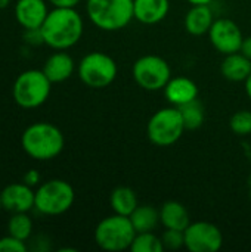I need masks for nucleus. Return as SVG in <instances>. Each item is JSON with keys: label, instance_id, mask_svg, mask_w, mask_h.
<instances>
[{"label": "nucleus", "instance_id": "1", "mask_svg": "<svg viewBox=\"0 0 251 252\" xmlns=\"http://www.w3.org/2000/svg\"><path fill=\"white\" fill-rule=\"evenodd\" d=\"M43 41L55 50L75 46L84 32V22L75 7H53L40 27Z\"/></svg>", "mask_w": 251, "mask_h": 252}, {"label": "nucleus", "instance_id": "2", "mask_svg": "<svg viewBox=\"0 0 251 252\" xmlns=\"http://www.w3.org/2000/svg\"><path fill=\"white\" fill-rule=\"evenodd\" d=\"M21 145L24 152L33 159L50 161L64 151L65 137L55 124L38 121L24 130Z\"/></svg>", "mask_w": 251, "mask_h": 252}, {"label": "nucleus", "instance_id": "3", "mask_svg": "<svg viewBox=\"0 0 251 252\" xmlns=\"http://www.w3.org/2000/svg\"><path fill=\"white\" fill-rule=\"evenodd\" d=\"M86 13L90 22L108 32L126 28L133 15V0H87Z\"/></svg>", "mask_w": 251, "mask_h": 252}, {"label": "nucleus", "instance_id": "4", "mask_svg": "<svg viewBox=\"0 0 251 252\" xmlns=\"http://www.w3.org/2000/svg\"><path fill=\"white\" fill-rule=\"evenodd\" d=\"M136 236V230L130 217L112 214L99 221L95 229L96 245L108 252H120L130 250Z\"/></svg>", "mask_w": 251, "mask_h": 252}, {"label": "nucleus", "instance_id": "5", "mask_svg": "<svg viewBox=\"0 0 251 252\" xmlns=\"http://www.w3.org/2000/svg\"><path fill=\"white\" fill-rule=\"evenodd\" d=\"M52 81L43 69H27L21 72L12 87V96L18 106L34 109L46 103L50 96Z\"/></svg>", "mask_w": 251, "mask_h": 252}, {"label": "nucleus", "instance_id": "6", "mask_svg": "<svg viewBox=\"0 0 251 252\" xmlns=\"http://www.w3.org/2000/svg\"><path fill=\"white\" fill-rule=\"evenodd\" d=\"M75 199L72 186L61 179H52L38 185L34 208L43 216H61L67 213Z\"/></svg>", "mask_w": 251, "mask_h": 252}, {"label": "nucleus", "instance_id": "7", "mask_svg": "<svg viewBox=\"0 0 251 252\" xmlns=\"http://www.w3.org/2000/svg\"><path fill=\"white\" fill-rule=\"evenodd\" d=\"M182 114L176 106H167L158 109L149 118L146 124V134L152 145L167 148L175 145L185 131Z\"/></svg>", "mask_w": 251, "mask_h": 252}, {"label": "nucleus", "instance_id": "8", "mask_svg": "<svg viewBox=\"0 0 251 252\" xmlns=\"http://www.w3.org/2000/svg\"><path fill=\"white\" fill-rule=\"evenodd\" d=\"M77 72L84 86L90 89H105L115 81L118 65L104 52H90L78 62Z\"/></svg>", "mask_w": 251, "mask_h": 252}, {"label": "nucleus", "instance_id": "9", "mask_svg": "<svg viewBox=\"0 0 251 252\" xmlns=\"http://www.w3.org/2000/svg\"><path fill=\"white\" fill-rule=\"evenodd\" d=\"M135 83L148 92L164 90L166 84L172 78V68L167 61L157 55L141 56L132 68Z\"/></svg>", "mask_w": 251, "mask_h": 252}, {"label": "nucleus", "instance_id": "10", "mask_svg": "<svg viewBox=\"0 0 251 252\" xmlns=\"http://www.w3.org/2000/svg\"><path fill=\"white\" fill-rule=\"evenodd\" d=\"M185 248L191 252H217L223 247L220 229L209 221H191L185 229Z\"/></svg>", "mask_w": 251, "mask_h": 252}, {"label": "nucleus", "instance_id": "11", "mask_svg": "<svg viewBox=\"0 0 251 252\" xmlns=\"http://www.w3.org/2000/svg\"><path fill=\"white\" fill-rule=\"evenodd\" d=\"M207 35L210 38L212 46L222 55H231L240 52L244 40L243 31L240 30L238 24L229 18L215 19Z\"/></svg>", "mask_w": 251, "mask_h": 252}, {"label": "nucleus", "instance_id": "12", "mask_svg": "<svg viewBox=\"0 0 251 252\" xmlns=\"http://www.w3.org/2000/svg\"><path fill=\"white\" fill-rule=\"evenodd\" d=\"M1 205L4 211L12 214L15 213H28L34 208L36 190L31 186L22 183H12L7 185L1 192Z\"/></svg>", "mask_w": 251, "mask_h": 252}, {"label": "nucleus", "instance_id": "13", "mask_svg": "<svg viewBox=\"0 0 251 252\" xmlns=\"http://www.w3.org/2000/svg\"><path fill=\"white\" fill-rule=\"evenodd\" d=\"M15 19L24 30L40 28L49 13L46 0H18L15 4Z\"/></svg>", "mask_w": 251, "mask_h": 252}, {"label": "nucleus", "instance_id": "14", "mask_svg": "<svg viewBox=\"0 0 251 252\" xmlns=\"http://www.w3.org/2000/svg\"><path fill=\"white\" fill-rule=\"evenodd\" d=\"M164 96L170 105L180 108L198 97V86L189 77H172L164 87Z\"/></svg>", "mask_w": 251, "mask_h": 252}, {"label": "nucleus", "instance_id": "15", "mask_svg": "<svg viewBox=\"0 0 251 252\" xmlns=\"http://www.w3.org/2000/svg\"><path fill=\"white\" fill-rule=\"evenodd\" d=\"M170 0H133L135 19L143 25H155L167 18Z\"/></svg>", "mask_w": 251, "mask_h": 252}, {"label": "nucleus", "instance_id": "16", "mask_svg": "<svg viewBox=\"0 0 251 252\" xmlns=\"http://www.w3.org/2000/svg\"><path fill=\"white\" fill-rule=\"evenodd\" d=\"M74 71H75V62L72 56L64 50H58L52 53L43 65V72L52 81V84L67 81L68 78H71Z\"/></svg>", "mask_w": 251, "mask_h": 252}, {"label": "nucleus", "instance_id": "17", "mask_svg": "<svg viewBox=\"0 0 251 252\" xmlns=\"http://www.w3.org/2000/svg\"><path fill=\"white\" fill-rule=\"evenodd\" d=\"M215 19L216 18L210 4H192L185 15L183 25L188 34L201 37L209 34Z\"/></svg>", "mask_w": 251, "mask_h": 252}, {"label": "nucleus", "instance_id": "18", "mask_svg": "<svg viewBox=\"0 0 251 252\" xmlns=\"http://www.w3.org/2000/svg\"><path fill=\"white\" fill-rule=\"evenodd\" d=\"M220 72L226 80L232 83L246 81L251 72V59H249L241 52L225 55L220 63Z\"/></svg>", "mask_w": 251, "mask_h": 252}, {"label": "nucleus", "instance_id": "19", "mask_svg": "<svg viewBox=\"0 0 251 252\" xmlns=\"http://www.w3.org/2000/svg\"><path fill=\"white\" fill-rule=\"evenodd\" d=\"M160 221L166 229L185 232V229L191 224V216L180 202L167 201L160 208Z\"/></svg>", "mask_w": 251, "mask_h": 252}, {"label": "nucleus", "instance_id": "20", "mask_svg": "<svg viewBox=\"0 0 251 252\" xmlns=\"http://www.w3.org/2000/svg\"><path fill=\"white\" fill-rule=\"evenodd\" d=\"M109 204H111V208H112V211L115 214L126 216V217H130L132 213L139 205L138 196H136L135 190L130 189V188H127V186H118V188H115L111 192Z\"/></svg>", "mask_w": 251, "mask_h": 252}, {"label": "nucleus", "instance_id": "21", "mask_svg": "<svg viewBox=\"0 0 251 252\" xmlns=\"http://www.w3.org/2000/svg\"><path fill=\"white\" fill-rule=\"evenodd\" d=\"M132 224L136 233L154 232L160 221V210L152 205H138L130 216Z\"/></svg>", "mask_w": 251, "mask_h": 252}, {"label": "nucleus", "instance_id": "22", "mask_svg": "<svg viewBox=\"0 0 251 252\" xmlns=\"http://www.w3.org/2000/svg\"><path fill=\"white\" fill-rule=\"evenodd\" d=\"M7 235L27 242L33 235V220L28 213H15L7 221Z\"/></svg>", "mask_w": 251, "mask_h": 252}, {"label": "nucleus", "instance_id": "23", "mask_svg": "<svg viewBox=\"0 0 251 252\" xmlns=\"http://www.w3.org/2000/svg\"><path fill=\"white\" fill-rule=\"evenodd\" d=\"M179 111L182 114V120H183V124H185L186 130H197V128H200L203 126V123H204V108L198 102V99L180 106Z\"/></svg>", "mask_w": 251, "mask_h": 252}, {"label": "nucleus", "instance_id": "24", "mask_svg": "<svg viewBox=\"0 0 251 252\" xmlns=\"http://www.w3.org/2000/svg\"><path fill=\"white\" fill-rule=\"evenodd\" d=\"M132 252H163L164 245L161 238H158L154 232L136 233L135 241L130 247Z\"/></svg>", "mask_w": 251, "mask_h": 252}, {"label": "nucleus", "instance_id": "25", "mask_svg": "<svg viewBox=\"0 0 251 252\" xmlns=\"http://www.w3.org/2000/svg\"><path fill=\"white\" fill-rule=\"evenodd\" d=\"M229 127L234 134L246 137L251 134V112L247 109L235 112L229 120Z\"/></svg>", "mask_w": 251, "mask_h": 252}, {"label": "nucleus", "instance_id": "26", "mask_svg": "<svg viewBox=\"0 0 251 252\" xmlns=\"http://www.w3.org/2000/svg\"><path fill=\"white\" fill-rule=\"evenodd\" d=\"M164 250L176 251L180 248H185V233L182 230L175 229H166V232L161 236Z\"/></svg>", "mask_w": 251, "mask_h": 252}, {"label": "nucleus", "instance_id": "27", "mask_svg": "<svg viewBox=\"0 0 251 252\" xmlns=\"http://www.w3.org/2000/svg\"><path fill=\"white\" fill-rule=\"evenodd\" d=\"M0 252H27V245L24 241L7 235L0 238Z\"/></svg>", "mask_w": 251, "mask_h": 252}, {"label": "nucleus", "instance_id": "28", "mask_svg": "<svg viewBox=\"0 0 251 252\" xmlns=\"http://www.w3.org/2000/svg\"><path fill=\"white\" fill-rule=\"evenodd\" d=\"M24 40H25L28 44H34V46L44 43V41H43V35H41L40 28H36V30H25Z\"/></svg>", "mask_w": 251, "mask_h": 252}, {"label": "nucleus", "instance_id": "29", "mask_svg": "<svg viewBox=\"0 0 251 252\" xmlns=\"http://www.w3.org/2000/svg\"><path fill=\"white\" fill-rule=\"evenodd\" d=\"M22 182H24L25 185L31 186V188H36V186H38V185H40V182H41V176H40V173H38L37 170H28V171L24 174Z\"/></svg>", "mask_w": 251, "mask_h": 252}, {"label": "nucleus", "instance_id": "30", "mask_svg": "<svg viewBox=\"0 0 251 252\" xmlns=\"http://www.w3.org/2000/svg\"><path fill=\"white\" fill-rule=\"evenodd\" d=\"M53 7H75L81 0H47Z\"/></svg>", "mask_w": 251, "mask_h": 252}, {"label": "nucleus", "instance_id": "31", "mask_svg": "<svg viewBox=\"0 0 251 252\" xmlns=\"http://www.w3.org/2000/svg\"><path fill=\"white\" fill-rule=\"evenodd\" d=\"M243 55H246L249 59H251V35L250 37H244L243 40V44H241V50H240Z\"/></svg>", "mask_w": 251, "mask_h": 252}, {"label": "nucleus", "instance_id": "32", "mask_svg": "<svg viewBox=\"0 0 251 252\" xmlns=\"http://www.w3.org/2000/svg\"><path fill=\"white\" fill-rule=\"evenodd\" d=\"M244 86H246V93H247V96L251 99V72L250 75L247 77V80L244 81Z\"/></svg>", "mask_w": 251, "mask_h": 252}, {"label": "nucleus", "instance_id": "33", "mask_svg": "<svg viewBox=\"0 0 251 252\" xmlns=\"http://www.w3.org/2000/svg\"><path fill=\"white\" fill-rule=\"evenodd\" d=\"M191 6L192 4H210L213 0H186Z\"/></svg>", "mask_w": 251, "mask_h": 252}, {"label": "nucleus", "instance_id": "34", "mask_svg": "<svg viewBox=\"0 0 251 252\" xmlns=\"http://www.w3.org/2000/svg\"><path fill=\"white\" fill-rule=\"evenodd\" d=\"M9 3H10V0H0V10L6 9L9 6Z\"/></svg>", "mask_w": 251, "mask_h": 252}, {"label": "nucleus", "instance_id": "35", "mask_svg": "<svg viewBox=\"0 0 251 252\" xmlns=\"http://www.w3.org/2000/svg\"><path fill=\"white\" fill-rule=\"evenodd\" d=\"M3 211V205H1V196H0V213Z\"/></svg>", "mask_w": 251, "mask_h": 252}]
</instances>
